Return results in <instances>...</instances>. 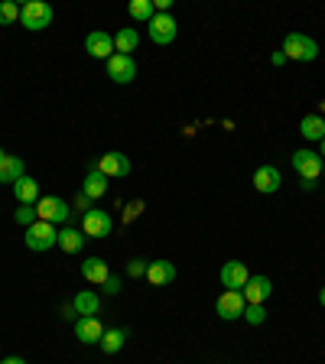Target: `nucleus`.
I'll list each match as a JSON object with an SVG mask.
<instances>
[{
  "label": "nucleus",
  "mask_w": 325,
  "mask_h": 364,
  "mask_svg": "<svg viewBox=\"0 0 325 364\" xmlns=\"http://www.w3.org/2000/svg\"><path fill=\"white\" fill-rule=\"evenodd\" d=\"M111 228H114V221L105 208H88V212H85V218H82V235L85 237H107L111 235Z\"/></svg>",
  "instance_id": "4"
},
{
  "label": "nucleus",
  "mask_w": 325,
  "mask_h": 364,
  "mask_svg": "<svg viewBox=\"0 0 325 364\" xmlns=\"http://www.w3.org/2000/svg\"><path fill=\"white\" fill-rule=\"evenodd\" d=\"M14 196L20 205H36L39 202V182L33 179V176H20V179L14 182Z\"/></svg>",
  "instance_id": "16"
},
{
  "label": "nucleus",
  "mask_w": 325,
  "mask_h": 364,
  "mask_svg": "<svg viewBox=\"0 0 325 364\" xmlns=\"http://www.w3.org/2000/svg\"><path fill=\"white\" fill-rule=\"evenodd\" d=\"M36 218H39V215H36V205H23V208H16V225H26V228H30Z\"/></svg>",
  "instance_id": "28"
},
{
  "label": "nucleus",
  "mask_w": 325,
  "mask_h": 364,
  "mask_svg": "<svg viewBox=\"0 0 325 364\" xmlns=\"http://www.w3.org/2000/svg\"><path fill=\"white\" fill-rule=\"evenodd\" d=\"M293 166L306 182H316L319 176H322V156L312 153V150H296L293 153Z\"/></svg>",
  "instance_id": "9"
},
{
  "label": "nucleus",
  "mask_w": 325,
  "mask_h": 364,
  "mask_svg": "<svg viewBox=\"0 0 325 364\" xmlns=\"http://www.w3.org/2000/svg\"><path fill=\"white\" fill-rule=\"evenodd\" d=\"M146 270H150V264H146L144 257H134V260L127 264V273H130V277H146Z\"/></svg>",
  "instance_id": "30"
},
{
  "label": "nucleus",
  "mask_w": 325,
  "mask_h": 364,
  "mask_svg": "<svg viewBox=\"0 0 325 364\" xmlns=\"http://www.w3.org/2000/svg\"><path fill=\"white\" fill-rule=\"evenodd\" d=\"M247 280H250V270L241 264V260H228V264L221 267V287L241 293V289L247 287Z\"/></svg>",
  "instance_id": "11"
},
{
  "label": "nucleus",
  "mask_w": 325,
  "mask_h": 364,
  "mask_svg": "<svg viewBox=\"0 0 325 364\" xmlns=\"http://www.w3.org/2000/svg\"><path fill=\"white\" fill-rule=\"evenodd\" d=\"M98 296H95V293H88V289H85V293H78L75 296V299H72V309H75L78 312V316H95V312H98Z\"/></svg>",
  "instance_id": "25"
},
{
  "label": "nucleus",
  "mask_w": 325,
  "mask_h": 364,
  "mask_svg": "<svg viewBox=\"0 0 325 364\" xmlns=\"http://www.w3.org/2000/svg\"><path fill=\"white\" fill-rule=\"evenodd\" d=\"M26 247L30 250H49L59 244V228L49 225V221H33L30 228H26Z\"/></svg>",
  "instance_id": "3"
},
{
  "label": "nucleus",
  "mask_w": 325,
  "mask_h": 364,
  "mask_svg": "<svg viewBox=\"0 0 325 364\" xmlns=\"http://www.w3.org/2000/svg\"><path fill=\"white\" fill-rule=\"evenodd\" d=\"M101 293H105V296H117V293H121V280H117V277L111 273V277L101 283Z\"/></svg>",
  "instance_id": "31"
},
{
  "label": "nucleus",
  "mask_w": 325,
  "mask_h": 364,
  "mask_svg": "<svg viewBox=\"0 0 325 364\" xmlns=\"http://www.w3.org/2000/svg\"><path fill=\"white\" fill-rule=\"evenodd\" d=\"M270 62H273V65H283V62H287V55H283V53H273Z\"/></svg>",
  "instance_id": "33"
},
{
  "label": "nucleus",
  "mask_w": 325,
  "mask_h": 364,
  "mask_svg": "<svg viewBox=\"0 0 325 364\" xmlns=\"http://www.w3.org/2000/svg\"><path fill=\"white\" fill-rule=\"evenodd\" d=\"M14 20H20V7L16 4H0V26H10Z\"/></svg>",
  "instance_id": "27"
},
{
  "label": "nucleus",
  "mask_w": 325,
  "mask_h": 364,
  "mask_svg": "<svg viewBox=\"0 0 325 364\" xmlns=\"http://www.w3.org/2000/svg\"><path fill=\"white\" fill-rule=\"evenodd\" d=\"M53 7L46 4V0H30V4H23L20 7V23L26 26V30H33V33H39V30H46L49 23H53Z\"/></svg>",
  "instance_id": "2"
},
{
  "label": "nucleus",
  "mask_w": 325,
  "mask_h": 364,
  "mask_svg": "<svg viewBox=\"0 0 325 364\" xmlns=\"http://www.w3.org/2000/svg\"><path fill=\"white\" fill-rule=\"evenodd\" d=\"M283 55L293 62H316L319 59V43L306 33H289L283 39Z\"/></svg>",
  "instance_id": "1"
},
{
  "label": "nucleus",
  "mask_w": 325,
  "mask_h": 364,
  "mask_svg": "<svg viewBox=\"0 0 325 364\" xmlns=\"http://www.w3.org/2000/svg\"><path fill=\"white\" fill-rule=\"evenodd\" d=\"M20 176H26V173H23V159L20 156H10V153L0 150V182H10V186H14Z\"/></svg>",
  "instance_id": "18"
},
{
  "label": "nucleus",
  "mask_w": 325,
  "mask_h": 364,
  "mask_svg": "<svg viewBox=\"0 0 325 364\" xmlns=\"http://www.w3.org/2000/svg\"><path fill=\"white\" fill-rule=\"evenodd\" d=\"M82 277L88 283H98L101 287V283L111 277V270H107V264L101 257H88V260H82Z\"/></svg>",
  "instance_id": "20"
},
{
  "label": "nucleus",
  "mask_w": 325,
  "mask_h": 364,
  "mask_svg": "<svg viewBox=\"0 0 325 364\" xmlns=\"http://www.w3.org/2000/svg\"><path fill=\"white\" fill-rule=\"evenodd\" d=\"M85 49H88L95 59H111L114 55V36H107V33H101V30H91L88 36H85Z\"/></svg>",
  "instance_id": "13"
},
{
  "label": "nucleus",
  "mask_w": 325,
  "mask_h": 364,
  "mask_svg": "<svg viewBox=\"0 0 325 364\" xmlns=\"http://www.w3.org/2000/svg\"><path fill=\"white\" fill-rule=\"evenodd\" d=\"M140 212H144V205H140V202L130 205V208H127V218H134V215H140Z\"/></svg>",
  "instance_id": "32"
},
{
  "label": "nucleus",
  "mask_w": 325,
  "mask_h": 364,
  "mask_svg": "<svg viewBox=\"0 0 325 364\" xmlns=\"http://www.w3.org/2000/svg\"><path fill=\"white\" fill-rule=\"evenodd\" d=\"M75 335H78L82 345H98L101 335H105V326H101L95 316H85V318H78L75 322Z\"/></svg>",
  "instance_id": "15"
},
{
  "label": "nucleus",
  "mask_w": 325,
  "mask_h": 364,
  "mask_svg": "<svg viewBox=\"0 0 325 364\" xmlns=\"http://www.w3.org/2000/svg\"><path fill=\"white\" fill-rule=\"evenodd\" d=\"M95 169H98V173H105L107 179H124V176H130V159L124 156V153L111 150V153H105V156L95 163Z\"/></svg>",
  "instance_id": "8"
},
{
  "label": "nucleus",
  "mask_w": 325,
  "mask_h": 364,
  "mask_svg": "<svg viewBox=\"0 0 325 364\" xmlns=\"http://www.w3.org/2000/svg\"><path fill=\"white\" fill-rule=\"evenodd\" d=\"M319 153H322V156H325V136H322V140H319Z\"/></svg>",
  "instance_id": "36"
},
{
  "label": "nucleus",
  "mask_w": 325,
  "mask_h": 364,
  "mask_svg": "<svg viewBox=\"0 0 325 364\" xmlns=\"http://www.w3.org/2000/svg\"><path fill=\"white\" fill-rule=\"evenodd\" d=\"M322 173H325V159H322Z\"/></svg>",
  "instance_id": "37"
},
{
  "label": "nucleus",
  "mask_w": 325,
  "mask_h": 364,
  "mask_svg": "<svg viewBox=\"0 0 325 364\" xmlns=\"http://www.w3.org/2000/svg\"><path fill=\"white\" fill-rule=\"evenodd\" d=\"M283 186V176L277 166H260L257 173H254V189L260 192V196H270V192H277Z\"/></svg>",
  "instance_id": "14"
},
{
  "label": "nucleus",
  "mask_w": 325,
  "mask_h": 364,
  "mask_svg": "<svg viewBox=\"0 0 325 364\" xmlns=\"http://www.w3.org/2000/svg\"><path fill=\"white\" fill-rule=\"evenodd\" d=\"M124 341H127V332L124 328H105V335H101V351L105 355H117V351L124 348Z\"/></svg>",
  "instance_id": "21"
},
{
  "label": "nucleus",
  "mask_w": 325,
  "mask_h": 364,
  "mask_svg": "<svg viewBox=\"0 0 325 364\" xmlns=\"http://www.w3.org/2000/svg\"><path fill=\"white\" fill-rule=\"evenodd\" d=\"M241 293H244V303L247 306H264L273 293V283L267 280V277H250L247 287H244Z\"/></svg>",
  "instance_id": "12"
},
{
  "label": "nucleus",
  "mask_w": 325,
  "mask_h": 364,
  "mask_svg": "<svg viewBox=\"0 0 325 364\" xmlns=\"http://www.w3.org/2000/svg\"><path fill=\"white\" fill-rule=\"evenodd\" d=\"M319 306H322V309H325V287L319 289Z\"/></svg>",
  "instance_id": "35"
},
{
  "label": "nucleus",
  "mask_w": 325,
  "mask_h": 364,
  "mask_svg": "<svg viewBox=\"0 0 325 364\" xmlns=\"http://www.w3.org/2000/svg\"><path fill=\"white\" fill-rule=\"evenodd\" d=\"M105 192H107V176H105V173H98V169L91 166V169H88V176H85V189H82V196L95 202V198H101Z\"/></svg>",
  "instance_id": "19"
},
{
  "label": "nucleus",
  "mask_w": 325,
  "mask_h": 364,
  "mask_svg": "<svg viewBox=\"0 0 325 364\" xmlns=\"http://www.w3.org/2000/svg\"><path fill=\"white\" fill-rule=\"evenodd\" d=\"M36 215L39 221H49V225H62V221H68V205L62 202L59 196H46L36 202Z\"/></svg>",
  "instance_id": "7"
},
{
  "label": "nucleus",
  "mask_w": 325,
  "mask_h": 364,
  "mask_svg": "<svg viewBox=\"0 0 325 364\" xmlns=\"http://www.w3.org/2000/svg\"><path fill=\"white\" fill-rule=\"evenodd\" d=\"M244 318H247L250 326H260V322H264V318H267L264 306H247V309H244Z\"/></svg>",
  "instance_id": "29"
},
{
  "label": "nucleus",
  "mask_w": 325,
  "mask_h": 364,
  "mask_svg": "<svg viewBox=\"0 0 325 364\" xmlns=\"http://www.w3.org/2000/svg\"><path fill=\"white\" fill-rule=\"evenodd\" d=\"M107 78L117 85H130L137 78V62L134 55H121V53H114L111 59H107Z\"/></svg>",
  "instance_id": "5"
},
{
  "label": "nucleus",
  "mask_w": 325,
  "mask_h": 364,
  "mask_svg": "<svg viewBox=\"0 0 325 364\" xmlns=\"http://www.w3.org/2000/svg\"><path fill=\"white\" fill-rule=\"evenodd\" d=\"M0 364H26V361H23V358H4Z\"/></svg>",
  "instance_id": "34"
},
{
  "label": "nucleus",
  "mask_w": 325,
  "mask_h": 364,
  "mask_svg": "<svg viewBox=\"0 0 325 364\" xmlns=\"http://www.w3.org/2000/svg\"><path fill=\"white\" fill-rule=\"evenodd\" d=\"M59 247L65 250V254H78V250L85 247V235L75 231V228H62L59 231Z\"/></svg>",
  "instance_id": "24"
},
{
  "label": "nucleus",
  "mask_w": 325,
  "mask_h": 364,
  "mask_svg": "<svg viewBox=\"0 0 325 364\" xmlns=\"http://www.w3.org/2000/svg\"><path fill=\"white\" fill-rule=\"evenodd\" d=\"M244 309H247V303H244V293H238V289H225V293L218 296V303H215V312H218L225 322L241 318Z\"/></svg>",
  "instance_id": "6"
},
{
  "label": "nucleus",
  "mask_w": 325,
  "mask_h": 364,
  "mask_svg": "<svg viewBox=\"0 0 325 364\" xmlns=\"http://www.w3.org/2000/svg\"><path fill=\"white\" fill-rule=\"evenodd\" d=\"M146 280H150V287H169L176 280V267L169 260H153L146 270Z\"/></svg>",
  "instance_id": "17"
},
{
  "label": "nucleus",
  "mask_w": 325,
  "mask_h": 364,
  "mask_svg": "<svg viewBox=\"0 0 325 364\" xmlns=\"http://www.w3.org/2000/svg\"><path fill=\"white\" fill-rule=\"evenodd\" d=\"M176 20L169 14H153V20H150V39L156 46H169L176 39Z\"/></svg>",
  "instance_id": "10"
},
{
  "label": "nucleus",
  "mask_w": 325,
  "mask_h": 364,
  "mask_svg": "<svg viewBox=\"0 0 325 364\" xmlns=\"http://www.w3.org/2000/svg\"><path fill=\"white\" fill-rule=\"evenodd\" d=\"M153 0H130V7H127V14L134 16V20H146L150 23L153 20Z\"/></svg>",
  "instance_id": "26"
},
{
  "label": "nucleus",
  "mask_w": 325,
  "mask_h": 364,
  "mask_svg": "<svg viewBox=\"0 0 325 364\" xmlns=\"http://www.w3.org/2000/svg\"><path fill=\"white\" fill-rule=\"evenodd\" d=\"M137 46H140V36H137V30H121V33H114V53H121V55H130L137 53Z\"/></svg>",
  "instance_id": "22"
},
{
  "label": "nucleus",
  "mask_w": 325,
  "mask_h": 364,
  "mask_svg": "<svg viewBox=\"0 0 325 364\" xmlns=\"http://www.w3.org/2000/svg\"><path fill=\"white\" fill-rule=\"evenodd\" d=\"M299 134H303L306 140H316L319 144V140L325 136V121L319 117V114H306L303 124H299Z\"/></svg>",
  "instance_id": "23"
}]
</instances>
